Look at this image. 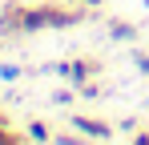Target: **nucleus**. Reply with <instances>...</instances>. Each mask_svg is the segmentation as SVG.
<instances>
[{
	"label": "nucleus",
	"mask_w": 149,
	"mask_h": 145,
	"mask_svg": "<svg viewBox=\"0 0 149 145\" xmlns=\"http://www.w3.org/2000/svg\"><path fill=\"white\" fill-rule=\"evenodd\" d=\"M89 16L85 4H28L20 8V28L24 32H45V28H73Z\"/></svg>",
	"instance_id": "1"
},
{
	"label": "nucleus",
	"mask_w": 149,
	"mask_h": 145,
	"mask_svg": "<svg viewBox=\"0 0 149 145\" xmlns=\"http://www.w3.org/2000/svg\"><path fill=\"white\" fill-rule=\"evenodd\" d=\"M69 125H73L85 141H113V137H117V129H113L109 121H101V117H73Z\"/></svg>",
	"instance_id": "2"
},
{
	"label": "nucleus",
	"mask_w": 149,
	"mask_h": 145,
	"mask_svg": "<svg viewBox=\"0 0 149 145\" xmlns=\"http://www.w3.org/2000/svg\"><path fill=\"white\" fill-rule=\"evenodd\" d=\"M20 8H24V4H4V8H0V36H4V40H8V36H24Z\"/></svg>",
	"instance_id": "3"
},
{
	"label": "nucleus",
	"mask_w": 149,
	"mask_h": 145,
	"mask_svg": "<svg viewBox=\"0 0 149 145\" xmlns=\"http://www.w3.org/2000/svg\"><path fill=\"white\" fill-rule=\"evenodd\" d=\"M101 72V61H89V56H77L73 61V85L81 89V85H89L93 77Z\"/></svg>",
	"instance_id": "4"
},
{
	"label": "nucleus",
	"mask_w": 149,
	"mask_h": 145,
	"mask_svg": "<svg viewBox=\"0 0 149 145\" xmlns=\"http://www.w3.org/2000/svg\"><path fill=\"white\" fill-rule=\"evenodd\" d=\"M109 40H117V45H133V40H137V24L113 20V24H109Z\"/></svg>",
	"instance_id": "5"
},
{
	"label": "nucleus",
	"mask_w": 149,
	"mask_h": 145,
	"mask_svg": "<svg viewBox=\"0 0 149 145\" xmlns=\"http://www.w3.org/2000/svg\"><path fill=\"white\" fill-rule=\"evenodd\" d=\"M24 137H28V141H40V145H49V141H52V129H49V121H28V125H24Z\"/></svg>",
	"instance_id": "6"
},
{
	"label": "nucleus",
	"mask_w": 149,
	"mask_h": 145,
	"mask_svg": "<svg viewBox=\"0 0 149 145\" xmlns=\"http://www.w3.org/2000/svg\"><path fill=\"white\" fill-rule=\"evenodd\" d=\"M49 72H56L61 81H73V61H56V65H49Z\"/></svg>",
	"instance_id": "7"
},
{
	"label": "nucleus",
	"mask_w": 149,
	"mask_h": 145,
	"mask_svg": "<svg viewBox=\"0 0 149 145\" xmlns=\"http://www.w3.org/2000/svg\"><path fill=\"white\" fill-rule=\"evenodd\" d=\"M20 65H0V81H20Z\"/></svg>",
	"instance_id": "8"
},
{
	"label": "nucleus",
	"mask_w": 149,
	"mask_h": 145,
	"mask_svg": "<svg viewBox=\"0 0 149 145\" xmlns=\"http://www.w3.org/2000/svg\"><path fill=\"white\" fill-rule=\"evenodd\" d=\"M52 141H56V145H77V141H85V137L73 129V133H52Z\"/></svg>",
	"instance_id": "9"
},
{
	"label": "nucleus",
	"mask_w": 149,
	"mask_h": 145,
	"mask_svg": "<svg viewBox=\"0 0 149 145\" xmlns=\"http://www.w3.org/2000/svg\"><path fill=\"white\" fill-rule=\"evenodd\" d=\"M73 97H77V93H69V89H56V93H52V105H61V109H65V105H73Z\"/></svg>",
	"instance_id": "10"
},
{
	"label": "nucleus",
	"mask_w": 149,
	"mask_h": 145,
	"mask_svg": "<svg viewBox=\"0 0 149 145\" xmlns=\"http://www.w3.org/2000/svg\"><path fill=\"white\" fill-rule=\"evenodd\" d=\"M133 65H137V72L149 77V52H133Z\"/></svg>",
	"instance_id": "11"
},
{
	"label": "nucleus",
	"mask_w": 149,
	"mask_h": 145,
	"mask_svg": "<svg viewBox=\"0 0 149 145\" xmlns=\"http://www.w3.org/2000/svg\"><path fill=\"white\" fill-rule=\"evenodd\" d=\"M101 4H105V0H85V8H101Z\"/></svg>",
	"instance_id": "12"
},
{
	"label": "nucleus",
	"mask_w": 149,
	"mask_h": 145,
	"mask_svg": "<svg viewBox=\"0 0 149 145\" xmlns=\"http://www.w3.org/2000/svg\"><path fill=\"white\" fill-rule=\"evenodd\" d=\"M69 4H85V0H69Z\"/></svg>",
	"instance_id": "13"
},
{
	"label": "nucleus",
	"mask_w": 149,
	"mask_h": 145,
	"mask_svg": "<svg viewBox=\"0 0 149 145\" xmlns=\"http://www.w3.org/2000/svg\"><path fill=\"white\" fill-rule=\"evenodd\" d=\"M0 45H4V36H0Z\"/></svg>",
	"instance_id": "14"
}]
</instances>
